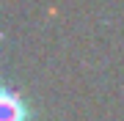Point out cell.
Wrapping results in <instances>:
<instances>
[{"mask_svg": "<svg viewBox=\"0 0 124 121\" xmlns=\"http://www.w3.org/2000/svg\"><path fill=\"white\" fill-rule=\"evenodd\" d=\"M0 121H33V107L14 88L0 91Z\"/></svg>", "mask_w": 124, "mask_h": 121, "instance_id": "1", "label": "cell"}]
</instances>
